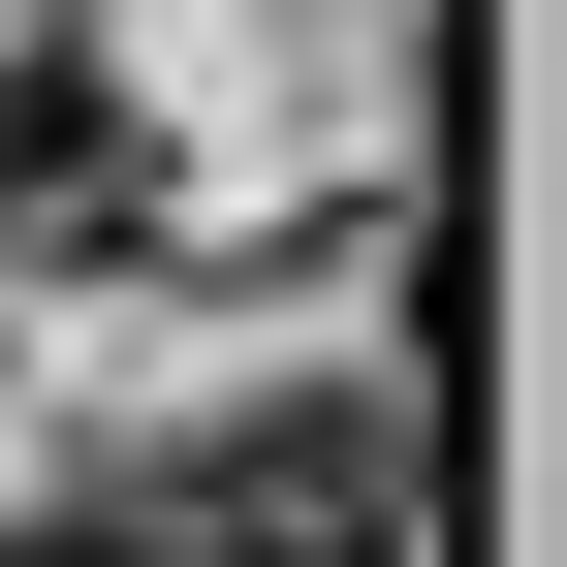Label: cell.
<instances>
[{"mask_svg": "<svg viewBox=\"0 0 567 567\" xmlns=\"http://www.w3.org/2000/svg\"><path fill=\"white\" fill-rule=\"evenodd\" d=\"M0 567H189L158 505H0Z\"/></svg>", "mask_w": 567, "mask_h": 567, "instance_id": "obj_3", "label": "cell"}, {"mask_svg": "<svg viewBox=\"0 0 567 567\" xmlns=\"http://www.w3.org/2000/svg\"><path fill=\"white\" fill-rule=\"evenodd\" d=\"M0 252H158V158H126V63L63 0H0Z\"/></svg>", "mask_w": 567, "mask_h": 567, "instance_id": "obj_2", "label": "cell"}, {"mask_svg": "<svg viewBox=\"0 0 567 567\" xmlns=\"http://www.w3.org/2000/svg\"><path fill=\"white\" fill-rule=\"evenodd\" d=\"M189 567H410V379H316V410H221L189 473H126Z\"/></svg>", "mask_w": 567, "mask_h": 567, "instance_id": "obj_1", "label": "cell"}]
</instances>
